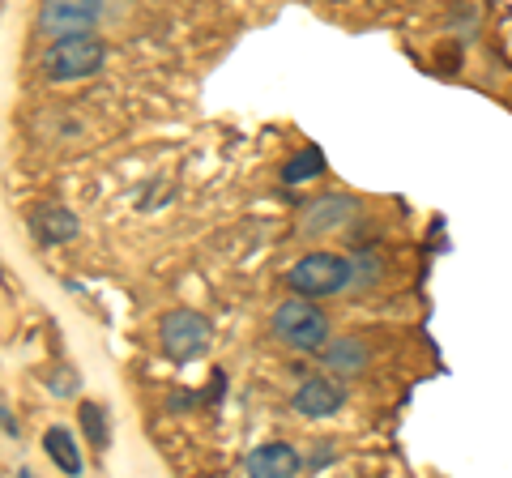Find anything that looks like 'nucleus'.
I'll list each match as a JSON object with an SVG mask.
<instances>
[{
    "mask_svg": "<svg viewBox=\"0 0 512 478\" xmlns=\"http://www.w3.org/2000/svg\"><path fill=\"white\" fill-rule=\"evenodd\" d=\"M350 282H355V265L338 257V252H308L286 274V286L295 291V299H333Z\"/></svg>",
    "mask_w": 512,
    "mask_h": 478,
    "instance_id": "f257e3e1",
    "label": "nucleus"
},
{
    "mask_svg": "<svg viewBox=\"0 0 512 478\" xmlns=\"http://www.w3.org/2000/svg\"><path fill=\"white\" fill-rule=\"evenodd\" d=\"M274 338L286 342L291 350H325L329 346V316L320 312L312 299H286L274 308Z\"/></svg>",
    "mask_w": 512,
    "mask_h": 478,
    "instance_id": "f03ea898",
    "label": "nucleus"
},
{
    "mask_svg": "<svg viewBox=\"0 0 512 478\" xmlns=\"http://www.w3.org/2000/svg\"><path fill=\"white\" fill-rule=\"evenodd\" d=\"M103 60H107L103 39H94V35L60 39L43 52V77L47 82H82V77L103 69Z\"/></svg>",
    "mask_w": 512,
    "mask_h": 478,
    "instance_id": "7ed1b4c3",
    "label": "nucleus"
},
{
    "mask_svg": "<svg viewBox=\"0 0 512 478\" xmlns=\"http://www.w3.org/2000/svg\"><path fill=\"white\" fill-rule=\"evenodd\" d=\"M210 338H214V329L210 321H205L201 312H192V308H175L167 312L163 321H158V342H163V350L171 359H201L205 350H210Z\"/></svg>",
    "mask_w": 512,
    "mask_h": 478,
    "instance_id": "20e7f679",
    "label": "nucleus"
},
{
    "mask_svg": "<svg viewBox=\"0 0 512 478\" xmlns=\"http://www.w3.org/2000/svg\"><path fill=\"white\" fill-rule=\"evenodd\" d=\"M103 18V5H77V0H60V5H43L39 9V30L60 39H77V35H94V22Z\"/></svg>",
    "mask_w": 512,
    "mask_h": 478,
    "instance_id": "39448f33",
    "label": "nucleus"
},
{
    "mask_svg": "<svg viewBox=\"0 0 512 478\" xmlns=\"http://www.w3.org/2000/svg\"><path fill=\"white\" fill-rule=\"evenodd\" d=\"M291 406H295V414H303V419H329V414H338L346 406V385L338 376H308L295 389Z\"/></svg>",
    "mask_w": 512,
    "mask_h": 478,
    "instance_id": "423d86ee",
    "label": "nucleus"
},
{
    "mask_svg": "<svg viewBox=\"0 0 512 478\" xmlns=\"http://www.w3.org/2000/svg\"><path fill=\"white\" fill-rule=\"evenodd\" d=\"M244 470H248V478H295L303 470V457H299L295 444L269 440V444H256L248 453Z\"/></svg>",
    "mask_w": 512,
    "mask_h": 478,
    "instance_id": "0eeeda50",
    "label": "nucleus"
},
{
    "mask_svg": "<svg viewBox=\"0 0 512 478\" xmlns=\"http://www.w3.org/2000/svg\"><path fill=\"white\" fill-rule=\"evenodd\" d=\"M77 231H82V222L64 205H35L30 210V235L39 244H69V239H77Z\"/></svg>",
    "mask_w": 512,
    "mask_h": 478,
    "instance_id": "6e6552de",
    "label": "nucleus"
},
{
    "mask_svg": "<svg viewBox=\"0 0 512 478\" xmlns=\"http://www.w3.org/2000/svg\"><path fill=\"white\" fill-rule=\"evenodd\" d=\"M43 453L52 457V466L64 470L69 478H77V474H82V466H86L82 449H77V440H73V432H69V427H60V423H52V427L43 432Z\"/></svg>",
    "mask_w": 512,
    "mask_h": 478,
    "instance_id": "1a4fd4ad",
    "label": "nucleus"
},
{
    "mask_svg": "<svg viewBox=\"0 0 512 478\" xmlns=\"http://www.w3.org/2000/svg\"><path fill=\"white\" fill-rule=\"evenodd\" d=\"M367 363V350H363V342H329L325 346V368L333 372V376H350V372H359Z\"/></svg>",
    "mask_w": 512,
    "mask_h": 478,
    "instance_id": "9d476101",
    "label": "nucleus"
},
{
    "mask_svg": "<svg viewBox=\"0 0 512 478\" xmlns=\"http://www.w3.org/2000/svg\"><path fill=\"white\" fill-rule=\"evenodd\" d=\"M77 423H82V432L90 440V449H107L111 444V423H107V410L99 402H82V410H77Z\"/></svg>",
    "mask_w": 512,
    "mask_h": 478,
    "instance_id": "9b49d317",
    "label": "nucleus"
},
{
    "mask_svg": "<svg viewBox=\"0 0 512 478\" xmlns=\"http://www.w3.org/2000/svg\"><path fill=\"white\" fill-rule=\"evenodd\" d=\"M316 175H325V154H320V146H303L291 163L282 167L286 184H303V180H316Z\"/></svg>",
    "mask_w": 512,
    "mask_h": 478,
    "instance_id": "f8f14e48",
    "label": "nucleus"
},
{
    "mask_svg": "<svg viewBox=\"0 0 512 478\" xmlns=\"http://www.w3.org/2000/svg\"><path fill=\"white\" fill-rule=\"evenodd\" d=\"M47 389H52L56 397H69V393H73V376H69V372H60L56 380H47Z\"/></svg>",
    "mask_w": 512,
    "mask_h": 478,
    "instance_id": "ddd939ff",
    "label": "nucleus"
},
{
    "mask_svg": "<svg viewBox=\"0 0 512 478\" xmlns=\"http://www.w3.org/2000/svg\"><path fill=\"white\" fill-rule=\"evenodd\" d=\"M0 427H5L9 436H18V423H13V414H9V406H5V402H0Z\"/></svg>",
    "mask_w": 512,
    "mask_h": 478,
    "instance_id": "4468645a",
    "label": "nucleus"
},
{
    "mask_svg": "<svg viewBox=\"0 0 512 478\" xmlns=\"http://www.w3.org/2000/svg\"><path fill=\"white\" fill-rule=\"evenodd\" d=\"M18 478H35V474H30V470H22V474H18Z\"/></svg>",
    "mask_w": 512,
    "mask_h": 478,
    "instance_id": "2eb2a0df",
    "label": "nucleus"
}]
</instances>
